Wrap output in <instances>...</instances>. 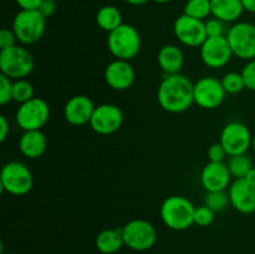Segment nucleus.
<instances>
[{"mask_svg": "<svg viewBox=\"0 0 255 254\" xmlns=\"http://www.w3.org/2000/svg\"><path fill=\"white\" fill-rule=\"evenodd\" d=\"M157 101L169 114H182L194 104V84L182 74L167 75L157 90Z\"/></svg>", "mask_w": 255, "mask_h": 254, "instance_id": "nucleus-1", "label": "nucleus"}, {"mask_svg": "<svg viewBox=\"0 0 255 254\" xmlns=\"http://www.w3.org/2000/svg\"><path fill=\"white\" fill-rule=\"evenodd\" d=\"M196 207L183 196H169L159 208V216L164 226L172 231H186L194 224Z\"/></svg>", "mask_w": 255, "mask_h": 254, "instance_id": "nucleus-2", "label": "nucleus"}, {"mask_svg": "<svg viewBox=\"0 0 255 254\" xmlns=\"http://www.w3.org/2000/svg\"><path fill=\"white\" fill-rule=\"evenodd\" d=\"M107 47L116 59L129 61L139 54L141 35L136 27L124 22L121 26L109 32Z\"/></svg>", "mask_w": 255, "mask_h": 254, "instance_id": "nucleus-3", "label": "nucleus"}, {"mask_svg": "<svg viewBox=\"0 0 255 254\" xmlns=\"http://www.w3.org/2000/svg\"><path fill=\"white\" fill-rule=\"evenodd\" d=\"M46 27V17L39 10H20L12 20V31L17 42L32 45L42 37Z\"/></svg>", "mask_w": 255, "mask_h": 254, "instance_id": "nucleus-4", "label": "nucleus"}, {"mask_svg": "<svg viewBox=\"0 0 255 254\" xmlns=\"http://www.w3.org/2000/svg\"><path fill=\"white\" fill-rule=\"evenodd\" d=\"M34 65L32 55L20 45L0 50V71L11 80L27 77L34 70Z\"/></svg>", "mask_w": 255, "mask_h": 254, "instance_id": "nucleus-5", "label": "nucleus"}, {"mask_svg": "<svg viewBox=\"0 0 255 254\" xmlns=\"http://www.w3.org/2000/svg\"><path fill=\"white\" fill-rule=\"evenodd\" d=\"M31 171L19 161H10L2 166L0 172V187L2 192L11 196H25L32 188Z\"/></svg>", "mask_w": 255, "mask_h": 254, "instance_id": "nucleus-6", "label": "nucleus"}, {"mask_svg": "<svg viewBox=\"0 0 255 254\" xmlns=\"http://www.w3.org/2000/svg\"><path fill=\"white\" fill-rule=\"evenodd\" d=\"M233 56L242 60L255 59V25L248 21H237L227 31Z\"/></svg>", "mask_w": 255, "mask_h": 254, "instance_id": "nucleus-7", "label": "nucleus"}, {"mask_svg": "<svg viewBox=\"0 0 255 254\" xmlns=\"http://www.w3.org/2000/svg\"><path fill=\"white\" fill-rule=\"evenodd\" d=\"M50 119V107L41 97H32L20 104L15 114L16 125L22 131L41 129Z\"/></svg>", "mask_w": 255, "mask_h": 254, "instance_id": "nucleus-8", "label": "nucleus"}, {"mask_svg": "<svg viewBox=\"0 0 255 254\" xmlns=\"http://www.w3.org/2000/svg\"><path fill=\"white\" fill-rule=\"evenodd\" d=\"M121 229L125 246L132 251H148L157 241L156 228L153 224L144 219H132Z\"/></svg>", "mask_w": 255, "mask_h": 254, "instance_id": "nucleus-9", "label": "nucleus"}, {"mask_svg": "<svg viewBox=\"0 0 255 254\" xmlns=\"http://www.w3.org/2000/svg\"><path fill=\"white\" fill-rule=\"evenodd\" d=\"M253 134L247 125L233 121L223 127L219 137V142L226 148L228 156L247 153L252 147Z\"/></svg>", "mask_w": 255, "mask_h": 254, "instance_id": "nucleus-10", "label": "nucleus"}, {"mask_svg": "<svg viewBox=\"0 0 255 254\" xmlns=\"http://www.w3.org/2000/svg\"><path fill=\"white\" fill-rule=\"evenodd\" d=\"M226 90L222 81L213 76H203L194 84V104L204 110H214L223 104Z\"/></svg>", "mask_w": 255, "mask_h": 254, "instance_id": "nucleus-11", "label": "nucleus"}, {"mask_svg": "<svg viewBox=\"0 0 255 254\" xmlns=\"http://www.w3.org/2000/svg\"><path fill=\"white\" fill-rule=\"evenodd\" d=\"M174 36L184 46L201 47L206 41V21L194 19L186 14L179 15L173 24Z\"/></svg>", "mask_w": 255, "mask_h": 254, "instance_id": "nucleus-12", "label": "nucleus"}, {"mask_svg": "<svg viewBox=\"0 0 255 254\" xmlns=\"http://www.w3.org/2000/svg\"><path fill=\"white\" fill-rule=\"evenodd\" d=\"M199 54H201L202 62L209 69L224 67L233 56L226 35L207 37L206 41L199 47Z\"/></svg>", "mask_w": 255, "mask_h": 254, "instance_id": "nucleus-13", "label": "nucleus"}, {"mask_svg": "<svg viewBox=\"0 0 255 254\" xmlns=\"http://www.w3.org/2000/svg\"><path fill=\"white\" fill-rule=\"evenodd\" d=\"M124 124V114L116 105L102 104L95 107V111L90 120V127L96 133L106 136L115 133L121 128Z\"/></svg>", "mask_w": 255, "mask_h": 254, "instance_id": "nucleus-14", "label": "nucleus"}, {"mask_svg": "<svg viewBox=\"0 0 255 254\" xmlns=\"http://www.w3.org/2000/svg\"><path fill=\"white\" fill-rule=\"evenodd\" d=\"M229 202L242 214L255 213V186L246 178L234 179L229 186Z\"/></svg>", "mask_w": 255, "mask_h": 254, "instance_id": "nucleus-15", "label": "nucleus"}, {"mask_svg": "<svg viewBox=\"0 0 255 254\" xmlns=\"http://www.w3.org/2000/svg\"><path fill=\"white\" fill-rule=\"evenodd\" d=\"M106 84L116 91H125L133 85L136 72L133 66L126 60L115 59L106 66L104 72Z\"/></svg>", "mask_w": 255, "mask_h": 254, "instance_id": "nucleus-16", "label": "nucleus"}, {"mask_svg": "<svg viewBox=\"0 0 255 254\" xmlns=\"http://www.w3.org/2000/svg\"><path fill=\"white\" fill-rule=\"evenodd\" d=\"M231 172L224 162H208L199 176L202 187L207 192L226 191L231 186Z\"/></svg>", "mask_w": 255, "mask_h": 254, "instance_id": "nucleus-17", "label": "nucleus"}, {"mask_svg": "<svg viewBox=\"0 0 255 254\" xmlns=\"http://www.w3.org/2000/svg\"><path fill=\"white\" fill-rule=\"evenodd\" d=\"M95 107L96 106L90 97L85 95H76L65 104L64 117L67 124L72 126H84L90 124Z\"/></svg>", "mask_w": 255, "mask_h": 254, "instance_id": "nucleus-18", "label": "nucleus"}, {"mask_svg": "<svg viewBox=\"0 0 255 254\" xmlns=\"http://www.w3.org/2000/svg\"><path fill=\"white\" fill-rule=\"evenodd\" d=\"M47 147L46 136L41 129L34 131H24L19 139V149L21 154L26 158L36 159L45 153Z\"/></svg>", "mask_w": 255, "mask_h": 254, "instance_id": "nucleus-19", "label": "nucleus"}, {"mask_svg": "<svg viewBox=\"0 0 255 254\" xmlns=\"http://www.w3.org/2000/svg\"><path fill=\"white\" fill-rule=\"evenodd\" d=\"M157 62L162 71L166 72L167 75L181 74V70L184 65L183 51L177 45H164L159 49Z\"/></svg>", "mask_w": 255, "mask_h": 254, "instance_id": "nucleus-20", "label": "nucleus"}, {"mask_svg": "<svg viewBox=\"0 0 255 254\" xmlns=\"http://www.w3.org/2000/svg\"><path fill=\"white\" fill-rule=\"evenodd\" d=\"M212 15L223 22H237L246 11L242 0H211Z\"/></svg>", "mask_w": 255, "mask_h": 254, "instance_id": "nucleus-21", "label": "nucleus"}, {"mask_svg": "<svg viewBox=\"0 0 255 254\" xmlns=\"http://www.w3.org/2000/svg\"><path fill=\"white\" fill-rule=\"evenodd\" d=\"M97 251L102 254H115L125 246L121 228L104 229L100 232L95 241Z\"/></svg>", "mask_w": 255, "mask_h": 254, "instance_id": "nucleus-22", "label": "nucleus"}, {"mask_svg": "<svg viewBox=\"0 0 255 254\" xmlns=\"http://www.w3.org/2000/svg\"><path fill=\"white\" fill-rule=\"evenodd\" d=\"M96 24L104 31H114L115 29L124 24L121 11H120L119 7L114 6V5H105L97 11Z\"/></svg>", "mask_w": 255, "mask_h": 254, "instance_id": "nucleus-23", "label": "nucleus"}, {"mask_svg": "<svg viewBox=\"0 0 255 254\" xmlns=\"http://www.w3.org/2000/svg\"><path fill=\"white\" fill-rule=\"evenodd\" d=\"M227 167L231 172V176L236 179L246 178L248 172L253 168V162L247 153L237 154V156H229Z\"/></svg>", "mask_w": 255, "mask_h": 254, "instance_id": "nucleus-24", "label": "nucleus"}, {"mask_svg": "<svg viewBox=\"0 0 255 254\" xmlns=\"http://www.w3.org/2000/svg\"><path fill=\"white\" fill-rule=\"evenodd\" d=\"M183 14L204 21L209 15H212L211 0H187Z\"/></svg>", "mask_w": 255, "mask_h": 254, "instance_id": "nucleus-25", "label": "nucleus"}, {"mask_svg": "<svg viewBox=\"0 0 255 254\" xmlns=\"http://www.w3.org/2000/svg\"><path fill=\"white\" fill-rule=\"evenodd\" d=\"M34 94V86L26 79H19L12 82V101L19 105L35 97Z\"/></svg>", "mask_w": 255, "mask_h": 254, "instance_id": "nucleus-26", "label": "nucleus"}, {"mask_svg": "<svg viewBox=\"0 0 255 254\" xmlns=\"http://www.w3.org/2000/svg\"><path fill=\"white\" fill-rule=\"evenodd\" d=\"M221 81L224 90H226V92L229 95H237L246 89L243 76H242L241 72H227V74L222 77Z\"/></svg>", "mask_w": 255, "mask_h": 254, "instance_id": "nucleus-27", "label": "nucleus"}, {"mask_svg": "<svg viewBox=\"0 0 255 254\" xmlns=\"http://www.w3.org/2000/svg\"><path fill=\"white\" fill-rule=\"evenodd\" d=\"M229 196L226 191H216V192H207L206 198H204V204L213 212H222L228 207Z\"/></svg>", "mask_w": 255, "mask_h": 254, "instance_id": "nucleus-28", "label": "nucleus"}, {"mask_svg": "<svg viewBox=\"0 0 255 254\" xmlns=\"http://www.w3.org/2000/svg\"><path fill=\"white\" fill-rule=\"evenodd\" d=\"M214 212L204 204V206L196 207L194 212V224L199 227H207L213 223Z\"/></svg>", "mask_w": 255, "mask_h": 254, "instance_id": "nucleus-29", "label": "nucleus"}, {"mask_svg": "<svg viewBox=\"0 0 255 254\" xmlns=\"http://www.w3.org/2000/svg\"><path fill=\"white\" fill-rule=\"evenodd\" d=\"M12 82L11 79L0 74V105L9 104L12 101Z\"/></svg>", "mask_w": 255, "mask_h": 254, "instance_id": "nucleus-30", "label": "nucleus"}, {"mask_svg": "<svg viewBox=\"0 0 255 254\" xmlns=\"http://www.w3.org/2000/svg\"><path fill=\"white\" fill-rule=\"evenodd\" d=\"M241 74L243 76L246 89L249 91H255V59L247 61Z\"/></svg>", "mask_w": 255, "mask_h": 254, "instance_id": "nucleus-31", "label": "nucleus"}, {"mask_svg": "<svg viewBox=\"0 0 255 254\" xmlns=\"http://www.w3.org/2000/svg\"><path fill=\"white\" fill-rule=\"evenodd\" d=\"M224 24H226V22L217 19V17H212V19L207 20L206 21L207 36L213 37V36H223V35H227Z\"/></svg>", "mask_w": 255, "mask_h": 254, "instance_id": "nucleus-32", "label": "nucleus"}, {"mask_svg": "<svg viewBox=\"0 0 255 254\" xmlns=\"http://www.w3.org/2000/svg\"><path fill=\"white\" fill-rule=\"evenodd\" d=\"M226 157H228L226 148L222 146L221 142L211 144L208 148V158L209 162H224Z\"/></svg>", "mask_w": 255, "mask_h": 254, "instance_id": "nucleus-33", "label": "nucleus"}, {"mask_svg": "<svg viewBox=\"0 0 255 254\" xmlns=\"http://www.w3.org/2000/svg\"><path fill=\"white\" fill-rule=\"evenodd\" d=\"M16 35L14 34L12 29L4 27V29L0 30V50L14 46V45H16Z\"/></svg>", "mask_w": 255, "mask_h": 254, "instance_id": "nucleus-34", "label": "nucleus"}, {"mask_svg": "<svg viewBox=\"0 0 255 254\" xmlns=\"http://www.w3.org/2000/svg\"><path fill=\"white\" fill-rule=\"evenodd\" d=\"M56 1L55 0H42V2L39 6V11L44 15L45 17H50L55 14L56 11Z\"/></svg>", "mask_w": 255, "mask_h": 254, "instance_id": "nucleus-35", "label": "nucleus"}, {"mask_svg": "<svg viewBox=\"0 0 255 254\" xmlns=\"http://www.w3.org/2000/svg\"><path fill=\"white\" fill-rule=\"evenodd\" d=\"M20 10H37L42 0H15Z\"/></svg>", "mask_w": 255, "mask_h": 254, "instance_id": "nucleus-36", "label": "nucleus"}, {"mask_svg": "<svg viewBox=\"0 0 255 254\" xmlns=\"http://www.w3.org/2000/svg\"><path fill=\"white\" fill-rule=\"evenodd\" d=\"M10 127H9V122H7L6 117L4 115L0 116V141L4 142L6 139L7 134H9Z\"/></svg>", "mask_w": 255, "mask_h": 254, "instance_id": "nucleus-37", "label": "nucleus"}, {"mask_svg": "<svg viewBox=\"0 0 255 254\" xmlns=\"http://www.w3.org/2000/svg\"><path fill=\"white\" fill-rule=\"evenodd\" d=\"M244 10L252 14H255V0H242Z\"/></svg>", "mask_w": 255, "mask_h": 254, "instance_id": "nucleus-38", "label": "nucleus"}, {"mask_svg": "<svg viewBox=\"0 0 255 254\" xmlns=\"http://www.w3.org/2000/svg\"><path fill=\"white\" fill-rule=\"evenodd\" d=\"M128 5H132V6H141V5L147 4L149 0H125Z\"/></svg>", "mask_w": 255, "mask_h": 254, "instance_id": "nucleus-39", "label": "nucleus"}, {"mask_svg": "<svg viewBox=\"0 0 255 254\" xmlns=\"http://www.w3.org/2000/svg\"><path fill=\"white\" fill-rule=\"evenodd\" d=\"M246 179L249 182V183L254 184L255 186V167H253V168L248 172V174L246 176Z\"/></svg>", "mask_w": 255, "mask_h": 254, "instance_id": "nucleus-40", "label": "nucleus"}, {"mask_svg": "<svg viewBox=\"0 0 255 254\" xmlns=\"http://www.w3.org/2000/svg\"><path fill=\"white\" fill-rule=\"evenodd\" d=\"M152 1L158 2V4H167V2H171L173 1V0H152Z\"/></svg>", "mask_w": 255, "mask_h": 254, "instance_id": "nucleus-41", "label": "nucleus"}, {"mask_svg": "<svg viewBox=\"0 0 255 254\" xmlns=\"http://www.w3.org/2000/svg\"><path fill=\"white\" fill-rule=\"evenodd\" d=\"M252 148H253V151L255 153V134L253 136V141H252Z\"/></svg>", "mask_w": 255, "mask_h": 254, "instance_id": "nucleus-42", "label": "nucleus"}, {"mask_svg": "<svg viewBox=\"0 0 255 254\" xmlns=\"http://www.w3.org/2000/svg\"><path fill=\"white\" fill-rule=\"evenodd\" d=\"M1 254H14V253H1Z\"/></svg>", "mask_w": 255, "mask_h": 254, "instance_id": "nucleus-43", "label": "nucleus"}]
</instances>
